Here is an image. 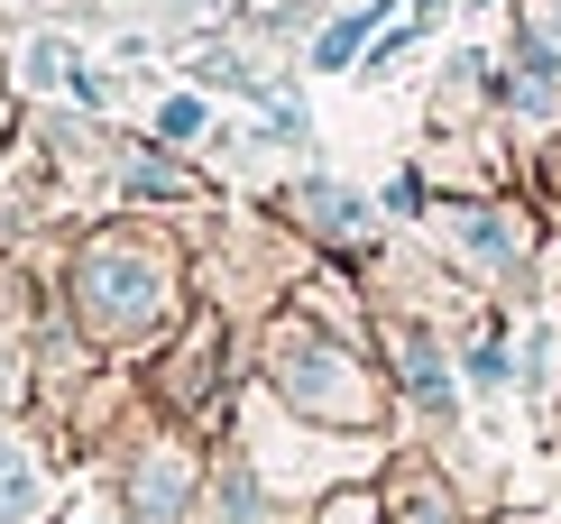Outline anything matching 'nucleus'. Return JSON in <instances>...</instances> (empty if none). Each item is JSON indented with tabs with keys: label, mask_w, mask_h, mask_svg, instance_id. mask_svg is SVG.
<instances>
[{
	"label": "nucleus",
	"mask_w": 561,
	"mask_h": 524,
	"mask_svg": "<svg viewBox=\"0 0 561 524\" xmlns=\"http://www.w3.org/2000/svg\"><path fill=\"white\" fill-rule=\"evenodd\" d=\"M276 396L304 405V414H332V423H368V377L350 368V350L313 341V331H276Z\"/></svg>",
	"instance_id": "1"
},
{
	"label": "nucleus",
	"mask_w": 561,
	"mask_h": 524,
	"mask_svg": "<svg viewBox=\"0 0 561 524\" xmlns=\"http://www.w3.org/2000/svg\"><path fill=\"white\" fill-rule=\"evenodd\" d=\"M83 304H92L111 331H148V322H157V304H167V267H157L148 249L102 240V249L83 258Z\"/></svg>",
	"instance_id": "2"
},
{
	"label": "nucleus",
	"mask_w": 561,
	"mask_h": 524,
	"mask_svg": "<svg viewBox=\"0 0 561 524\" xmlns=\"http://www.w3.org/2000/svg\"><path fill=\"white\" fill-rule=\"evenodd\" d=\"M433 230L470 258V267H516V258H525V221H516V212H488V203H442Z\"/></svg>",
	"instance_id": "3"
},
{
	"label": "nucleus",
	"mask_w": 561,
	"mask_h": 524,
	"mask_svg": "<svg viewBox=\"0 0 561 524\" xmlns=\"http://www.w3.org/2000/svg\"><path fill=\"white\" fill-rule=\"evenodd\" d=\"M46 515V469L19 433H0V524H37Z\"/></svg>",
	"instance_id": "4"
},
{
	"label": "nucleus",
	"mask_w": 561,
	"mask_h": 524,
	"mask_svg": "<svg viewBox=\"0 0 561 524\" xmlns=\"http://www.w3.org/2000/svg\"><path fill=\"white\" fill-rule=\"evenodd\" d=\"M129 506H138V524H175L184 515V460L175 451H148V460L129 469Z\"/></svg>",
	"instance_id": "5"
},
{
	"label": "nucleus",
	"mask_w": 561,
	"mask_h": 524,
	"mask_svg": "<svg viewBox=\"0 0 561 524\" xmlns=\"http://www.w3.org/2000/svg\"><path fill=\"white\" fill-rule=\"evenodd\" d=\"M295 212L313 230H332V240H350V230H368V203L341 194V184H295Z\"/></svg>",
	"instance_id": "6"
},
{
	"label": "nucleus",
	"mask_w": 561,
	"mask_h": 524,
	"mask_svg": "<svg viewBox=\"0 0 561 524\" xmlns=\"http://www.w3.org/2000/svg\"><path fill=\"white\" fill-rule=\"evenodd\" d=\"M405 387L424 396V405H442V414H451V377H442V360H433L424 331H405Z\"/></svg>",
	"instance_id": "7"
},
{
	"label": "nucleus",
	"mask_w": 561,
	"mask_h": 524,
	"mask_svg": "<svg viewBox=\"0 0 561 524\" xmlns=\"http://www.w3.org/2000/svg\"><path fill=\"white\" fill-rule=\"evenodd\" d=\"M75 75H83V65H75V46H65V37H37L28 46V83H65V92H75Z\"/></svg>",
	"instance_id": "8"
},
{
	"label": "nucleus",
	"mask_w": 561,
	"mask_h": 524,
	"mask_svg": "<svg viewBox=\"0 0 561 524\" xmlns=\"http://www.w3.org/2000/svg\"><path fill=\"white\" fill-rule=\"evenodd\" d=\"M368 19H387V0H368V10H359V19H341V29H332V37H322V46H313V56H322V65H350V56H359V37H368Z\"/></svg>",
	"instance_id": "9"
},
{
	"label": "nucleus",
	"mask_w": 561,
	"mask_h": 524,
	"mask_svg": "<svg viewBox=\"0 0 561 524\" xmlns=\"http://www.w3.org/2000/svg\"><path fill=\"white\" fill-rule=\"evenodd\" d=\"M129 194H184V175H175V166H157V157H138L129 166Z\"/></svg>",
	"instance_id": "10"
},
{
	"label": "nucleus",
	"mask_w": 561,
	"mask_h": 524,
	"mask_svg": "<svg viewBox=\"0 0 561 524\" xmlns=\"http://www.w3.org/2000/svg\"><path fill=\"white\" fill-rule=\"evenodd\" d=\"M470 377H479V387H497V377H506V350H497V341L470 350Z\"/></svg>",
	"instance_id": "11"
},
{
	"label": "nucleus",
	"mask_w": 561,
	"mask_h": 524,
	"mask_svg": "<svg viewBox=\"0 0 561 524\" xmlns=\"http://www.w3.org/2000/svg\"><path fill=\"white\" fill-rule=\"evenodd\" d=\"M203 129V102H167V138H194Z\"/></svg>",
	"instance_id": "12"
},
{
	"label": "nucleus",
	"mask_w": 561,
	"mask_h": 524,
	"mask_svg": "<svg viewBox=\"0 0 561 524\" xmlns=\"http://www.w3.org/2000/svg\"><path fill=\"white\" fill-rule=\"evenodd\" d=\"M534 37H543V46H561V0H534Z\"/></svg>",
	"instance_id": "13"
},
{
	"label": "nucleus",
	"mask_w": 561,
	"mask_h": 524,
	"mask_svg": "<svg viewBox=\"0 0 561 524\" xmlns=\"http://www.w3.org/2000/svg\"><path fill=\"white\" fill-rule=\"evenodd\" d=\"M332 524H359V497H350V506H341V515H332Z\"/></svg>",
	"instance_id": "14"
}]
</instances>
